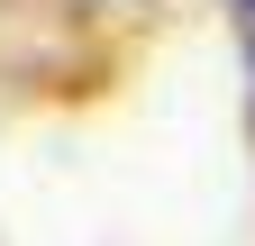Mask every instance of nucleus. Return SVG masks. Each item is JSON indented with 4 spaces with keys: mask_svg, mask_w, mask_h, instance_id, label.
<instances>
[{
    "mask_svg": "<svg viewBox=\"0 0 255 246\" xmlns=\"http://www.w3.org/2000/svg\"><path fill=\"white\" fill-rule=\"evenodd\" d=\"M246 9H255V0H246Z\"/></svg>",
    "mask_w": 255,
    "mask_h": 246,
    "instance_id": "obj_1",
    "label": "nucleus"
}]
</instances>
